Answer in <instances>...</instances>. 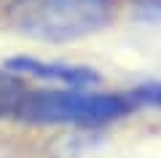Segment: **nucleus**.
Returning <instances> with one entry per match:
<instances>
[{
	"label": "nucleus",
	"instance_id": "obj_1",
	"mask_svg": "<svg viewBox=\"0 0 161 158\" xmlns=\"http://www.w3.org/2000/svg\"><path fill=\"white\" fill-rule=\"evenodd\" d=\"M113 19L110 0H14L11 24L43 43H70L99 32Z\"/></svg>",
	"mask_w": 161,
	"mask_h": 158
},
{
	"label": "nucleus",
	"instance_id": "obj_2",
	"mask_svg": "<svg viewBox=\"0 0 161 158\" xmlns=\"http://www.w3.org/2000/svg\"><path fill=\"white\" fill-rule=\"evenodd\" d=\"M137 107L132 94H92L83 89L73 91H30L16 118L30 123H70L99 126L129 115Z\"/></svg>",
	"mask_w": 161,
	"mask_h": 158
},
{
	"label": "nucleus",
	"instance_id": "obj_3",
	"mask_svg": "<svg viewBox=\"0 0 161 158\" xmlns=\"http://www.w3.org/2000/svg\"><path fill=\"white\" fill-rule=\"evenodd\" d=\"M6 67H8V73L32 75V78L62 83V86H70V89H89V86L99 83V75L92 67H80V64H62V62H43V59H32V57H16V59H8Z\"/></svg>",
	"mask_w": 161,
	"mask_h": 158
},
{
	"label": "nucleus",
	"instance_id": "obj_4",
	"mask_svg": "<svg viewBox=\"0 0 161 158\" xmlns=\"http://www.w3.org/2000/svg\"><path fill=\"white\" fill-rule=\"evenodd\" d=\"M27 94H30V89L24 86V80L16 73L0 70V118H8V115L16 118Z\"/></svg>",
	"mask_w": 161,
	"mask_h": 158
},
{
	"label": "nucleus",
	"instance_id": "obj_5",
	"mask_svg": "<svg viewBox=\"0 0 161 158\" xmlns=\"http://www.w3.org/2000/svg\"><path fill=\"white\" fill-rule=\"evenodd\" d=\"M132 99L137 105H153V107H161V80L158 83H145L140 89L132 91Z\"/></svg>",
	"mask_w": 161,
	"mask_h": 158
},
{
	"label": "nucleus",
	"instance_id": "obj_6",
	"mask_svg": "<svg viewBox=\"0 0 161 158\" xmlns=\"http://www.w3.org/2000/svg\"><path fill=\"white\" fill-rule=\"evenodd\" d=\"M142 6L148 8V11H158L161 14V0H142Z\"/></svg>",
	"mask_w": 161,
	"mask_h": 158
}]
</instances>
